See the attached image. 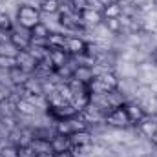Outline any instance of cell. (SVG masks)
Masks as SVG:
<instances>
[{
    "mask_svg": "<svg viewBox=\"0 0 157 157\" xmlns=\"http://www.w3.org/2000/svg\"><path fill=\"white\" fill-rule=\"evenodd\" d=\"M119 86H121L119 77L113 71H102L95 73V77L88 84V90L91 95H113L119 90Z\"/></svg>",
    "mask_w": 157,
    "mask_h": 157,
    "instance_id": "1",
    "label": "cell"
},
{
    "mask_svg": "<svg viewBox=\"0 0 157 157\" xmlns=\"http://www.w3.org/2000/svg\"><path fill=\"white\" fill-rule=\"evenodd\" d=\"M17 22L20 24V28L29 31L35 24L40 22V9L37 6H31V4H22L17 9Z\"/></svg>",
    "mask_w": 157,
    "mask_h": 157,
    "instance_id": "2",
    "label": "cell"
},
{
    "mask_svg": "<svg viewBox=\"0 0 157 157\" xmlns=\"http://www.w3.org/2000/svg\"><path fill=\"white\" fill-rule=\"evenodd\" d=\"M82 130H88V122L84 119H77V117L62 119V121H57V124H55V133L66 135V137H70L71 133L82 132Z\"/></svg>",
    "mask_w": 157,
    "mask_h": 157,
    "instance_id": "3",
    "label": "cell"
},
{
    "mask_svg": "<svg viewBox=\"0 0 157 157\" xmlns=\"http://www.w3.org/2000/svg\"><path fill=\"white\" fill-rule=\"evenodd\" d=\"M104 122L108 126H113V128H126V126L132 124L130 119H128L126 110H124V106H122V102L117 104V106H113L112 110H108L104 113Z\"/></svg>",
    "mask_w": 157,
    "mask_h": 157,
    "instance_id": "4",
    "label": "cell"
},
{
    "mask_svg": "<svg viewBox=\"0 0 157 157\" xmlns=\"http://www.w3.org/2000/svg\"><path fill=\"white\" fill-rule=\"evenodd\" d=\"M122 106H124V110H126V113H128L130 122L135 124V126H139V122L148 115V113L144 112V108H143L137 101H126V102H122Z\"/></svg>",
    "mask_w": 157,
    "mask_h": 157,
    "instance_id": "5",
    "label": "cell"
},
{
    "mask_svg": "<svg viewBox=\"0 0 157 157\" xmlns=\"http://www.w3.org/2000/svg\"><path fill=\"white\" fill-rule=\"evenodd\" d=\"M88 48L90 44L80 37H68L66 42V53L71 55V57H84L88 53Z\"/></svg>",
    "mask_w": 157,
    "mask_h": 157,
    "instance_id": "6",
    "label": "cell"
},
{
    "mask_svg": "<svg viewBox=\"0 0 157 157\" xmlns=\"http://www.w3.org/2000/svg\"><path fill=\"white\" fill-rule=\"evenodd\" d=\"M139 130L157 146V115H154V117L152 115H146V117L139 122Z\"/></svg>",
    "mask_w": 157,
    "mask_h": 157,
    "instance_id": "7",
    "label": "cell"
},
{
    "mask_svg": "<svg viewBox=\"0 0 157 157\" xmlns=\"http://www.w3.org/2000/svg\"><path fill=\"white\" fill-rule=\"evenodd\" d=\"M15 57H17V64H18V68L20 70H24V71H28V73H31V71H35L37 70V60H35V57L29 53V49H22V51H17L15 53Z\"/></svg>",
    "mask_w": 157,
    "mask_h": 157,
    "instance_id": "8",
    "label": "cell"
},
{
    "mask_svg": "<svg viewBox=\"0 0 157 157\" xmlns=\"http://www.w3.org/2000/svg\"><path fill=\"white\" fill-rule=\"evenodd\" d=\"M9 44L17 49V51H22V49H29L33 46V39L29 37V33H20V31H11L9 33Z\"/></svg>",
    "mask_w": 157,
    "mask_h": 157,
    "instance_id": "9",
    "label": "cell"
},
{
    "mask_svg": "<svg viewBox=\"0 0 157 157\" xmlns=\"http://www.w3.org/2000/svg\"><path fill=\"white\" fill-rule=\"evenodd\" d=\"M35 155L37 154H55V150H53V143H51V139L49 137H33L31 139V143H29V146H28Z\"/></svg>",
    "mask_w": 157,
    "mask_h": 157,
    "instance_id": "10",
    "label": "cell"
},
{
    "mask_svg": "<svg viewBox=\"0 0 157 157\" xmlns=\"http://www.w3.org/2000/svg\"><path fill=\"white\" fill-rule=\"evenodd\" d=\"M95 77V71H93V66H90V64H78L77 68H73V75L71 78L73 80H77L80 84H90V80Z\"/></svg>",
    "mask_w": 157,
    "mask_h": 157,
    "instance_id": "11",
    "label": "cell"
},
{
    "mask_svg": "<svg viewBox=\"0 0 157 157\" xmlns=\"http://www.w3.org/2000/svg\"><path fill=\"white\" fill-rule=\"evenodd\" d=\"M78 18H80V22H82V26H99V24H102V13H99V11H93V9H84V11H80L78 13Z\"/></svg>",
    "mask_w": 157,
    "mask_h": 157,
    "instance_id": "12",
    "label": "cell"
},
{
    "mask_svg": "<svg viewBox=\"0 0 157 157\" xmlns=\"http://www.w3.org/2000/svg\"><path fill=\"white\" fill-rule=\"evenodd\" d=\"M68 53H66V49H49V62L53 64V68H55V71L59 70V68H64L66 64H68Z\"/></svg>",
    "mask_w": 157,
    "mask_h": 157,
    "instance_id": "13",
    "label": "cell"
},
{
    "mask_svg": "<svg viewBox=\"0 0 157 157\" xmlns=\"http://www.w3.org/2000/svg\"><path fill=\"white\" fill-rule=\"evenodd\" d=\"M29 37L33 39V42H46L48 37L51 35V31H49V28L44 24V22H39V24H35L29 31Z\"/></svg>",
    "mask_w": 157,
    "mask_h": 157,
    "instance_id": "14",
    "label": "cell"
},
{
    "mask_svg": "<svg viewBox=\"0 0 157 157\" xmlns=\"http://www.w3.org/2000/svg\"><path fill=\"white\" fill-rule=\"evenodd\" d=\"M66 42H68V35H62V33H51L48 40H46V46L49 49H66Z\"/></svg>",
    "mask_w": 157,
    "mask_h": 157,
    "instance_id": "15",
    "label": "cell"
},
{
    "mask_svg": "<svg viewBox=\"0 0 157 157\" xmlns=\"http://www.w3.org/2000/svg\"><path fill=\"white\" fill-rule=\"evenodd\" d=\"M70 143H71V146H90L91 144V135H90L88 130H82V132L70 135Z\"/></svg>",
    "mask_w": 157,
    "mask_h": 157,
    "instance_id": "16",
    "label": "cell"
},
{
    "mask_svg": "<svg viewBox=\"0 0 157 157\" xmlns=\"http://www.w3.org/2000/svg\"><path fill=\"white\" fill-rule=\"evenodd\" d=\"M17 112H18V113H22V115L31 117V115H35V113H37V104H35V102H31L29 99H20V101L17 102Z\"/></svg>",
    "mask_w": 157,
    "mask_h": 157,
    "instance_id": "17",
    "label": "cell"
},
{
    "mask_svg": "<svg viewBox=\"0 0 157 157\" xmlns=\"http://www.w3.org/2000/svg\"><path fill=\"white\" fill-rule=\"evenodd\" d=\"M122 17V4L121 2H112L102 9V18H119Z\"/></svg>",
    "mask_w": 157,
    "mask_h": 157,
    "instance_id": "18",
    "label": "cell"
},
{
    "mask_svg": "<svg viewBox=\"0 0 157 157\" xmlns=\"http://www.w3.org/2000/svg\"><path fill=\"white\" fill-rule=\"evenodd\" d=\"M40 13H59L60 11V0H42L39 6Z\"/></svg>",
    "mask_w": 157,
    "mask_h": 157,
    "instance_id": "19",
    "label": "cell"
},
{
    "mask_svg": "<svg viewBox=\"0 0 157 157\" xmlns=\"http://www.w3.org/2000/svg\"><path fill=\"white\" fill-rule=\"evenodd\" d=\"M102 24H104V28L110 31V33H113V35H119V33H122V22H121V17L119 18H104L102 20Z\"/></svg>",
    "mask_w": 157,
    "mask_h": 157,
    "instance_id": "20",
    "label": "cell"
},
{
    "mask_svg": "<svg viewBox=\"0 0 157 157\" xmlns=\"http://www.w3.org/2000/svg\"><path fill=\"white\" fill-rule=\"evenodd\" d=\"M7 73H9V78H11V82H13V84H17V86H18V84H26V80H28V75H29L28 71L20 70L18 66H17V68H13V70H11V71H7Z\"/></svg>",
    "mask_w": 157,
    "mask_h": 157,
    "instance_id": "21",
    "label": "cell"
},
{
    "mask_svg": "<svg viewBox=\"0 0 157 157\" xmlns=\"http://www.w3.org/2000/svg\"><path fill=\"white\" fill-rule=\"evenodd\" d=\"M18 64H17V57L15 55H4V53H0V70H4V71H11L13 68H17Z\"/></svg>",
    "mask_w": 157,
    "mask_h": 157,
    "instance_id": "22",
    "label": "cell"
},
{
    "mask_svg": "<svg viewBox=\"0 0 157 157\" xmlns=\"http://www.w3.org/2000/svg\"><path fill=\"white\" fill-rule=\"evenodd\" d=\"M0 31H4V33L13 31V20L6 11H0Z\"/></svg>",
    "mask_w": 157,
    "mask_h": 157,
    "instance_id": "23",
    "label": "cell"
},
{
    "mask_svg": "<svg viewBox=\"0 0 157 157\" xmlns=\"http://www.w3.org/2000/svg\"><path fill=\"white\" fill-rule=\"evenodd\" d=\"M0 157H20V148L15 144H6L0 148Z\"/></svg>",
    "mask_w": 157,
    "mask_h": 157,
    "instance_id": "24",
    "label": "cell"
},
{
    "mask_svg": "<svg viewBox=\"0 0 157 157\" xmlns=\"http://www.w3.org/2000/svg\"><path fill=\"white\" fill-rule=\"evenodd\" d=\"M6 99H7V90H4V88L0 86V104H2Z\"/></svg>",
    "mask_w": 157,
    "mask_h": 157,
    "instance_id": "25",
    "label": "cell"
},
{
    "mask_svg": "<svg viewBox=\"0 0 157 157\" xmlns=\"http://www.w3.org/2000/svg\"><path fill=\"white\" fill-rule=\"evenodd\" d=\"M150 59H152V62H154V64L157 66V48L154 49V51H152V55H150Z\"/></svg>",
    "mask_w": 157,
    "mask_h": 157,
    "instance_id": "26",
    "label": "cell"
},
{
    "mask_svg": "<svg viewBox=\"0 0 157 157\" xmlns=\"http://www.w3.org/2000/svg\"><path fill=\"white\" fill-rule=\"evenodd\" d=\"M35 157H57V154H37Z\"/></svg>",
    "mask_w": 157,
    "mask_h": 157,
    "instance_id": "27",
    "label": "cell"
},
{
    "mask_svg": "<svg viewBox=\"0 0 157 157\" xmlns=\"http://www.w3.org/2000/svg\"><path fill=\"white\" fill-rule=\"evenodd\" d=\"M57 157H73L71 152H64V154H57Z\"/></svg>",
    "mask_w": 157,
    "mask_h": 157,
    "instance_id": "28",
    "label": "cell"
}]
</instances>
